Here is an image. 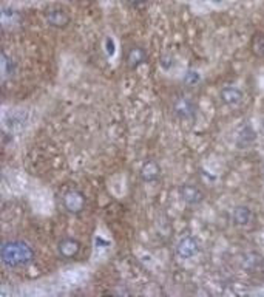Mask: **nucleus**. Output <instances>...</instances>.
I'll return each mask as SVG.
<instances>
[{
  "label": "nucleus",
  "instance_id": "9d476101",
  "mask_svg": "<svg viewBox=\"0 0 264 297\" xmlns=\"http://www.w3.org/2000/svg\"><path fill=\"white\" fill-rule=\"evenodd\" d=\"M147 61V51L142 47H132L127 53V65L134 70Z\"/></svg>",
  "mask_w": 264,
  "mask_h": 297
},
{
  "label": "nucleus",
  "instance_id": "9b49d317",
  "mask_svg": "<svg viewBox=\"0 0 264 297\" xmlns=\"http://www.w3.org/2000/svg\"><path fill=\"white\" fill-rule=\"evenodd\" d=\"M232 220L236 226H247L252 221V210L247 206H238L232 212Z\"/></svg>",
  "mask_w": 264,
  "mask_h": 297
},
{
  "label": "nucleus",
  "instance_id": "0eeeda50",
  "mask_svg": "<svg viewBox=\"0 0 264 297\" xmlns=\"http://www.w3.org/2000/svg\"><path fill=\"white\" fill-rule=\"evenodd\" d=\"M198 251H199L198 242L190 235L181 238L178 246H176V254L181 259H192V257L197 256Z\"/></svg>",
  "mask_w": 264,
  "mask_h": 297
},
{
  "label": "nucleus",
  "instance_id": "f3484780",
  "mask_svg": "<svg viewBox=\"0 0 264 297\" xmlns=\"http://www.w3.org/2000/svg\"><path fill=\"white\" fill-rule=\"evenodd\" d=\"M127 2L130 3V5H133V6H137V5H142L145 0H127Z\"/></svg>",
  "mask_w": 264,
  "mask_h": 297
},
{
  "label": "nucleus",
  "instance_id": "ddd939ff",
  "mask_svg": "<svg viewBox=\"0 0 264 297\" xmlns=\"http://www.w3.org/2000/svg\"><path fill=\"white\" fill-rule=\"evenodd\" d=\"M14 70H16V65H14V61L9 58L6 53H2V78L8 79L14 75Z\"/></svg>",
  "mask_w": 264,
  "mask_h": 297
},
{
  "label": "nucleus",
  "instance_id": "dca6fc26",
  "mask_svg": "<svg viewBox=\"0 0 264 297\" xmlns=\"http://www.w3.org/2000/svg\"><path fill=\"white\" fill-rule=\"evenodd\" d=\"M107 51H108V54H111V53H115V44L111 42V39H107Z\"/></svg>",
  "mask_w": 264,
  "mask_h": 297
},
{
  "label": "nucleus",
  "instance_id": "1a4fd4ad",
  "mask_svg": "<svg viewBox=\"0 0 264 297\" xmlns=\"http://www.w3.org/2000/svg\"><path fill=\"white\" fill-rule=\"evenodd\" d=\"M221 101L224 102L226 105L235 107L240 105L243 101V92L236 87H226L221 90Z\"/></svg>",
  "mask_w": 264,
  "mask_h": 297
},
{
  "label": "nucleus",
  "instance_id": "f257e3e1",
  "mask_svg": "<svg viewBox=\"0 0 264 297\" xmlns=\"http://www.w3.org/2000/svg\"><path fill=\"white\" fill-rule=\"evenodd\" d=\"M2 262L8 268H22L30 265L34 257L36 252L31 245H28L26 242L22 240H8L2 245Z\"/></svg>",
  "mask_w": 264,
  "mask_h": 297
},
{
  "label": "nucleus",
  "instance_id": "2eb2a0df",
  "mask_svg": "<svg viewBox=\"0 0 264 297\" xmlns=\"http://www.w3.org/2000/svg\"><path fill=\"white\" fill-rule=\"evenodd\" d=\"M199 79H201V76H199V73L198 72H195V70H190V72H187L186 73V76H184V82L187 84V86H197V84L199 82Z\"/></svg>",
  "mask_w": 264,
  "mask_h": 297
},
{
  "label": "nucleus",
  "instance_id": "6e6552de",
  "mask_svg": "<svg viewBox=\"0 0 264 297\" xmlns=\"http://www.w3.org/2000/svg\"><path fill=\"white\" fill-rule=\"evenodd\" d=\"M161 177V167L155 160H147L141 167V178L145 183H155Z\"/></svg>",
  "mask_w": 264,
  "mask_h": 297
},
{
  "label": "nucleus",
  "instance_id": "7ed1b4c3",
  "mask_svg": "<svg viewBox=\"0 0 264 297\" xmlns=\"http://www.w3.org/2000/svg\"><path fill=\"white\" fill-rule=\"evenodd\" d=\"M62 203H64L65 210L69 212V214H80L87 206V198L80 191L71 189L64 194Z\"/></svg>",
  "mask_w": 264,
  "mask_h": 297
},
{
  "label": "nucleus",
  "instance_id": "20e7f679",
  "mask_svg": "<svg viewBox=\"0 0 264 297\" xmlns=\"http://www.w3.org/2000/svg\"><path fill=\"white\" fill-rule=\"evenodd\" d=\"M79 252H80V243L79 240L73 237H65L58 243V254L64 260H73L74 257H77Z\"/></svg>",
  "mask_w": 264,
  "mask_h": 297
},
{
  "label": "nucleus",
  "instance_id": "4468645a",
  "mask_svg": "<svg viewBox=\"0 0 264 297\" xmlns=\"http://www.w3.org/2000/svg\"><path fill=\"white\" fill-rule=\"evenodd\" d=\"M252 50L260 58H264V34H257L252 40Z\"/></svg>",
  "mask_w": 264,
  "mask_h": 297
},
{
  "label": "nucleus",
  "instance_id": "f8f14e48",
  "mask_svg": "<svg viewBox=\"0 0 264 297\" xmlns=\"http://www.w3.org/2000/svg\"><path fill=\"white\" fill-rule=\"evenodd\" d=\"M2 25L6 30H12L17 25H20V14L16 9L11 8H3L2 9Z\"/></svg>",
  "mask_w": 264,
  "mask_h": 297
},
{
  "label": "nucleus",
  "instance_id": "f03ea898",
  "mask_svg": "<svg viewBox=\"0 0 264 297\" xmlns=\"http://www.w3.org/2000/svg\"><path fill=\"white\" fill-rule=\"evenodd\" d=\"M173 113L181 121H193L197 115V105L187 95H178L173 101Z\"/></svg>",
  "mask_w": 264,
  "mask_h": 297
},
{
  "label": "nucleus",
  "instance_id": "39448f33",
  "mask_svg": "<svg viewBox=\"0 0 264 297\" xmlns=\"http://www.w3.org/2000/svg\"><path fill=\"white\" fill-rule=\"evenodd\" d=\"M45 19L54 28H65L69 23V14L62 6H53L45 12Z\"/></svg>",
  "mask_w": 264,
  "mask_h": 297
},
{
  "label": "nucleus",
  "instance_id": "423d86ee",
  "mask_svg": "<svg viewBox=\"0 0 264 297\" xmlns=\"http://www.w3.org/2000/svg\"><path fill=\"white\" fill-rule=\"evenodd\" d=\"M179 194L183 201L189 206H197L204 200V192L197 185H183Z\"/></svg>",
  "mask_w": 264,
  "mask_h": 297
}]
</instances>
